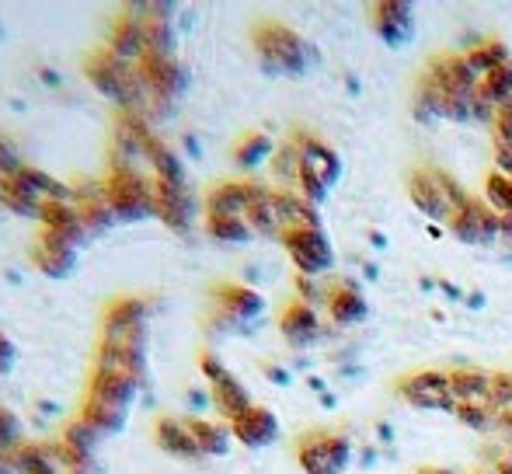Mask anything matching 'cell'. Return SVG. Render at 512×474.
<instances>
[{
	"label": "cell",
	"mask_w": 512,
	"mask_h": 474,
	"mask_svg": "<svg viewBox=\"0 0 512 474\" xmlns=\"http://www.w3.org/2000/svg\"><path fill=\"white\" fill-rule=\"evenodd\" d=\"M102 346L119 353L147 356L150 349V304L140 297H122L105 311Z\"/></svg>",
	"instance_id": "cell-1"
},
{
	"label": "cell",
	"mask_w": 512,
	"mask_h": 474,
	"mask_svg": "<svg viewBox=\"0 0 512 474\" xmlns=\"http://www.w3.org/2000/svg\"><path fill=\"white\" fill-rule=\"evenodd\" d=\"M108 210L115 213L119 224H140V220L157 217V189L154 178L133 175V171H108L102 182Z\"/></svg>",
	"instance_id": "cell-2"
},
{
	"label": "cell",
	"mask_w": 512,
	"mask_h": 474,
	"mask_svg": "<svg viewBox=\"0 0 512 474\" xmlns=\"http://www.w3.org/2000/svg\"><path fill=\"white\" fill-rule=\"evenodd\" d=\"M258 53H262V67L269 70V74L300 77L310 63L307 42L279 25H265L262 32H258Z\"/></svg>",
	"instance_id": "cell-3"
},
{
	"label": "cell",
	"mask_w": 512,
	"mask_h": 474,
	"mask_svg": "<svg viewBox=\"0 0 512 474\" xmlns=\"http://www.w3.org/2000/svg\"><path fill=\"white\" fill-rule=\"evenodd\" d=\"M199 366H203V377L209 384V398H213V405L220 415H227V419L234 422V419H241L248 408H255L248 398V387H244L213 353H206L203 359H199Z\"/></svg>",
	"instance_id": "cell-4"
},
{
	"label": "cell",
	"mask_w": 512,
	"mask_h": 474,
	"mask_svg": "<svg viewBox=\"0 0 512 474\" xmlns=\"http://www.w3.org/2000/svg\"><path fill=\"white\" fill-rule=\"evenodd\" d=\"M154 189H157V220L168 231L189 234L199 217L196 192H192L189 178L185 182H154Z\"/></svg>",
	"instance_id": "cell-5"
},
{
	"label": "cell",
	"mask_w": 512,
	"mask_h": 474,
	"mask_svg": "<svg viewBox=\"0 0 512 474\" xmlns=\"http://www.w3.org/2000/svg\"><path fill=\"white\" fill-rule=\"evenodd\" d=\"M105 49L119 63H126V67H140V63L150 56L147 25H143V14L136 11V4L126 7V11H122V18L112 25V35H108V46Z\"/></svg>",
	"instance_id": "cell-6"
},
{
	"label": "cell",
	"mask_w": 512,
	"mask_h": 474,
	"mask_svg": "<svg viewBox=\"0 0 512 474\" xmlns=\"http://www.w3.org/2000/svg\"><path fill=\"white\" fill-rule=\"evenodd\" d=\"M143 391H147V384L136 380L133 373H122V370H95L88 384V398L112 401V405H122V408H133Z\"/></svg>",
	"instance_id": "cell-7"
},
{
	"label": "cell",
	"mask_w": 512,
	"mask_h": 474,
	"mask_svg": "<svg viewBox=\"0 0 512 474\" xmlns=\"http://www.w3.org/2000/svg\"><path fill=\"white\" fill-rule=\"evenodd\" d=\"M77 258H81V248L77 244H67L53 234H42L39 244L32 248V262L42 276L49 279H70L77 269Z\"/></svg>",
	"instance_id": "cell-8"
},
{
	"label": "cell",
	"mask_w": 512,
	"mask_h": 474,
	"mask_svg": "<svg viewBox=\"0 0 512 474\" xmlns=\"http://www.w3.org/2000/svg\"><path fill=\"white\" fill-rule=\"evenodd\" d=\"M42 234H53L67 244H88V227L81 220V206H77V196L74 199H60V203H49L42 210Z\"/></svg>",
	"instance_id": "cell-9"
},
{
	"label": "cell",
	"mask_w": 512,
	"mask_h": 474,
	"mask_svg": "<svg viewBox=\"0 0 512 474\" xmlns=\"http://www.w3.org/2000/svg\"><path fill=\"white\" fill-rule=\"evenodd\" d=\"M11 464L14 474H70V454L60 443H25Z\"/></svg>",
	"instance_id": "cell-10"
},
{
	"label": "cell",
	"mask_w": 512,
	"mask_h": 474,
	"mask_svg": "<svg viewBox=\"0 0 512 474\" xmlns=\"http://www.w3.org/2000/svg\"><path fill=\"white\" fill-rule=\"evenodd\" d=\"M286 248H290L293 262L314 276V272H324L331 265V248L314 227H297V231H286Z\"/></svg>",
	"instance_id": "cell-11"
},
{
	"label": "cell",
	"mask_w": 512,
	"mask_h": 474,
	"mask_svg": "<svg viewBox=\"0 0 512 474\" xmlns=\"http://www.w3.org/2000/svg\"><path fill=\"white\" fill-rule=\"evenodd\" d=\"M216 304H220L227 328L248 325V321H255L258 314L265 311V300L258 297L251 286H220V290H216Z\"/></svg>",
	"instance_id": "cell-12"
},
{
	"label": "cell",
	"mask_w": 512,
	"mask_h": 474,
	"mask_svg": "<svg viewBox=\"0 0 512 474\" xmlns=\"http://www.w3.org/2000/svg\"><path fill=\"white\" fill-rule=\"evenodd\" d=\"M230 433L237 436V440L244 443V447H269L272 440L279 436V422L276 415L269 412V408H248V412L241 415V419L230 422Z\"/></svg>",
	"instance_id": "cell-13"
},
{
	"label": "cell",
	"mask_w": 512,
	"mask_h": 474,
	"mask_svg": "<svg viewBox=\"0 0 512 474\" xmlns=\"http://www.w3.org/2000/svg\"><path fill=\"white\" fill-rule=\"evenodd\" d=\"M157 447L171 457H182V461H196L199 447H196V436H192V422L178 419V415H164L157 422Z\"/></svg>",
	"instance_id": "cell-14"
},
{
	"label": "cell",
	"mask_w": 512,
	"mask_h": 474,
	"mask_svg": "<svg viewBox=\"0 0 512 474\" xmlns=\"http://www.w3.org/2000/svg\"><path fill=\"white\" fill-rule=\"evenodd\" d=\"M102 443H105V436L98 433L91 422H84L81 415L70 419L67 426H63V436H60V447L70 454V461H91V457H98Z\"/></svg>",
	"instance_id": "cell-15"
},
{
	"label": "cell",
	"mask_w": 512,
	"mask_h": 474,
	"mask_svg": "<svg viewBox=\"0 0 512 474\" xmlns=\"http://www.w3.org/2000/svg\"><path fill=\"white\" fill-rule=\"evenodd\" d=\"M129 415H133V408H122V405H112V401H98V398H88V394H84L81 419L91 422L105 440L108 436H119L122 429L129 426Z\"/></svg>",
	"instance_id": "cell-16"
},
{
	"label": "cell",
	"mask_w": 512,
	"mask_h": 474,
	"mask_svg": "<svg viewBox=\"0 0 512 474\" xmlns=\"http://www.w3.org/2000/svg\"><path fill=\"white\" fill-rule=\"evenodd\" d=\"M345 457H349V447L342 440H314L304 447L300 461L307 474H338L345 468Z\"/></svg>",
	"instance_id": "cell-17"
},
{
	"label": "cell",
	"mask_w": 512,
	"mask_h": 474,
	"mask_svg": "<svg viewBox=\"0 0 512 474\" xmlns=\"http://www.w3.org/2000/svg\"><path fill=\"white\" fill-rule=\"evenodd\" d=\"M192 436H196L199 457H223L230 450V436L234 433L209 419H192Z\"/></svg>",
	"instance_id": "cell-18"
},
{
	"label": "cell",
	"mask_w": 512,
	"mask_h": 474,
	"mask_svg": "<svg viewBox=\"0 0 512 474\" xmlns=\"http://www.w3.org/2000/svg\"><path fill=\"white\" fill-rule=\"evenodd\" d=\"M283 335L293 342V346H307L310 339L317 335V318L307 311V307H290L283 318Z\"/></svg>",
	"instance_id": "cell-19"
},
{
	"label": "cell",
	"mask_w": 512,
	"mask_h": 474,
	"mask_svg": "<svg viewBox=\"0 0 512 474\" xmlns=\"http://www.w3.org/2000/svg\"><path fill=\"white\" fill-rule=\"evenodd\" d=\"M206 231L209 237H216L223 244H248V237L255 234L248 220H237V217H206Z\"/></svg>",
	"instance_id": "cell-20"
},
{
	"label": "cell",
	"mask_w": 512,
	"mask_h": 474,
	"mask_svg": "<svg viewBox=\"0 0 512 474\" xmlns=\"http://www.w3.org/2000/svg\"><path fill=\"white\" fill-rule=\"evenodd\" d=\"M269 154H272V140H269V136L251 133V136H244V140L237 143L234 161H237V168L251 171V168H258V164H265V157H269Z\"/></svg>",
	"instance_id": "cell-21"
},
{
	"label": "cell",
	"mask_w": 512,
	"mask_h": 474,
	"mask_svg": "<svg viewBox=\"0 0 512 474\" xmlns=\"http://www.w3.org/2000/svg\"><path fill=\"white\" fill-rule=\"evenodd\" d=\"M25 443L28 440H25V426H21V419L7 405H0V454L14 457Z\"/></svg>",
	"instance_id": "cell-22"
},
{
	"label": "cell",
	"mask_w": 512,
	"mask_h": 474,
	"mask_svg": "<svg viewBox=\"0 0 512 474\" xmlns=\"http://www.w3.org/2000/svg\"><path fill=\"white\" fill-rule=\"evenodd\" d=\"M14 363H18V346L0 332V377H7L14 370Z\"/></svg>",
	"instance_id": "cell-23"
},
{
	"label": "cell",
	"mask_w": 512,
	"mask_h": 474,
	"mask_svg": "<svg viewBox=\"0 0 512 474\" xmlns=\"http://www.w3.org/2000/svg\"><path fill=\"white\" fill-rule=\"evenodd\" d=\"M70 474H105V464L98 457H91V461H70Z\"/></svg>",
	"instance_id": "cell-24"
},
{
	"label": "cell",
	"mask_w": 512,
	"mask_h": 474,
	"mask_svg": "<svg viewBox=\"0 0 512 474\" xmlns=\"http://www.w3.org/2000/svg\"><path fill=\"white\" fill-rule=\"evenodd\" d=\"M269 377L276 380V384H290V373L286 370H269Z\"/></svg>",
	"instance_id": "cell-25"
},
{
	"label": "cell",
	"mask_w": 512,
	"mask_h": 474,
	"mask_svg": "<svg viewBox=\"0 0 512 474\" xmlns=\"http://www.w3.org/2000/svg\"><path fill=\"white\" fill-rule=\"evenodd\" d=\"M0 474H14V464H11V457H7V454H0Z\"/></svg>",
	"instance_id": "cell-26"
},
{
	"label": "cell",
	"mask_w": 512,
	"mask_h": 474,
	"mask_svg": "<svg viewBox=\"0 0 512 474\" xmlns=\"http://www.w3.org/2000/svg\"><path fill=\"white\" fill-rule=\"evenodd\" d=\"M42 84H49V88H56V84H60V77H56V70H46V74H42Z\"/></svg>",
	"instance_id": "cell-27"
}]
</instances>
